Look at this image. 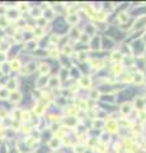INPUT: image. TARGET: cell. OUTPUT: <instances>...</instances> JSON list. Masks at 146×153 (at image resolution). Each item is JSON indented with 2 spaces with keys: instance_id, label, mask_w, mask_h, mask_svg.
<instances>
[{
  "instance_id": "cell-2",
  "label": "cell",
  "mask_w": 146,
  "mask_h": 153,
  "mask_svg": "<svg viewBox=\"0 0 146 153\" xmlns=\"http://www.w3.org/2000/svg\"><path fill=\"white\" fill-rule=\"evenodd\" d=\"M19 100H20V95H19V93L11 96V101H19Z\"/></svg>"
},
{
  "instance_id": "cell-3",
  "label": "cell",
  "mask_w": 146,
  "mask_h": 153,
  "mask_svg": "<svg viewBox=\"0 0 146 153\" xmlns=\"http://www.w3.org/2000/svg\"><path fill=\"white\" fill-rule=\"evenodd\" d=\"M18 68H19L18 61H13V63H11V69H18Z\"/></svg>"
},
{
  "instance_id": "cell-5",
  "label": "cell",
  "mask_w": 146,
  "mask_h": 153,
  "mask_svg": "<svg viewBox=\"0 0 146 153\" xmlns=\"http://www.w3.org/2000/svg\"><path fill=\"white\" fill-rule=\"evenodd\" d=\"M0 75H1V72H0Z\"/></svg>"
},
{
  "instance_id": "cell-1",
  "label": "cell",
  "mask_w": 146,
  "mask_h": 153,
  "mask_svg": "<svg viewBox=\"0 0 146 153\" xmlns=\"http://www.w3.org/2000/svg\"><path fill=\"white\" fill-rule=\"evenodd\" d=\"M9 97V91L7 88H0V98H8Z\"/></svg>"
},
{
  "instance_id": "cell-4",
  "label": "cell",
  "mask_w": 146,
  "mask_h": 153,
  "mask_svg": "<svg viewBox=\"0 0 146 153\" xmlns=\"http://www.w3.org/2000/svg\"><path fill=\"white\" fill-rule=\"evenodd\" d=\"M5 59H7V55H5L4 52H1V51H0V61H4Z\"/></svg>"
}]
</instances>
